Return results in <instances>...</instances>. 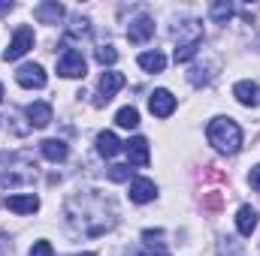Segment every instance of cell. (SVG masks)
I'll list each match as a JSON object with an SVG mask.
<instances>
[{"label":"cell","mask_w":260,"mask_h":256,"mask_svg":"<svg viewBox=\"0 0 260 256\" xmlns=\"http://www.w3.org/2000/svg\"><path fill=\"white\" fill-rule=\"evenodd\" d=\"M209 142L221 151V154H236L242 148V130L233 118H215L209 124Z\"/></svg>","instance_id":"cell-1"},{"label":"cell","mask_w":260,"mask_h":256,"mask_svg":"<svg viewBox=\"0 0 260 256\" xmlns=\"http://www.w3.org/2000/svg\"><path fill=\"white\" fill-rule=\"evenodd\" d=\"M203 46V24L200 21H182L176 27V64H188Z\"/></svg>","instance_id":"cell-2"},{"label":"cell","mask_w":260,"mask_h":256,"mask_svg":"<svg viewBox=\"0 0 260 256\" xmlns=\"http://www.w3.org/2000/svg\"><path fill=\"white\" fill-rule=\"evenodd\" d=\"M30 49H34V30H30L27 24H21V27L15 30V36H12L9 49L3 52V61H18V58H24Z\"/></svg>","instance_id":"cell-3"},{"label":"cell","mask_w":260,"mask_h":256,"mask_svg":"<svg viewBox=\"0 0 260 256\" xmlns=\"http://www.w3.org/2000/svg\"><path fill=\"white\" fill-rule=\"evenodd\" d=\"M85 58H82V52H76V49H64L61 52V58H58V72L64 75V78H82L85 75Z\"/></svg>","instance_id":"cell-4"},{"label":"cell","mask_w":260,"mask_h":256,"mask_svg":"<svg viewBox=\"0 0 260 256\" xmlns=\"http://www.w3.org/2000/svg\"><path fill=\"white\" fill-rule=\"evenodd\" d=\"M148 109L154 118H170L176 112V97L167 91V88H157L151 97H148Z\"/></svg>","instance_id":"cell-5"},{"label":"cell","mask_w":260,"mask_h":256,"mask_svg":"<svg viewBox=\"0 0 260 256\" xmlns=\"http://www.w3.org/2000/svg\"><path fill=\"white\" fill-rule=\"evenodd\" d=\"M121 88H124V75H121V72H112V69H109V72H103V75H100V84H97V94H100L97 106L109 103Z\"/></svg>","instance_id":"cell-6"},{"label":"cell","mask_w":260,"mask_h":256,"mask_svg":"<svg viewBox=\"0 0 260 256\" xmlns=\"http://www.w3.org/2000/svg\"><path fill=\"white\" fill-rule=\"evenodd\" d=\"M15 81L21 84V88H27V91H40V88H46V72H43V66L40 64H24L18 72H15Z\"/></svg>","instance_id":"cell-7"},{"label":"cell","mask_w":260,"mask_h":256,"mask_svg":"<svg viewBox=\"0 0 260 256\" xmlns=\"http://www.w3.org/2000/svg\"><path fill=\"white\" fill-rule=\"evenodd\" d=\"M154 36V21L148 18V15H139V18H133L127 27V39L130 42H136V46H142V42H148Z\"/></svg>","instance_id":"cell-8"},{"label":"cell","mask_w":260,"mask_h":256,"mask_svg":"<svg viewBox=\"0 0 260 256\" xmlns=\"http://www.w3.org/2000/svg\"><path fill=\"white\" fill-rule=\"evenodd\" d=\"M233 97H236L242 106L257 109L260 106V84H254V81H236V84H233Z\"/></svg>","instance_id":"cell-9"},{"label":"cell","mask_w":260,"mask_h":256,"mask_svg":"<svg viewBox=\"0 0 260 256\" xmlns=\"http://www.w3.org/2000/svg\"><path fill=\"white\" fill-rule=\"evenodd\" d=\"M34 18H37L40 24H58V21L64 18V6H61L58 0H46V3H40V6L34 9Z\"/></svg>","instance_id":"cell-10"},{"label":"cell","mask_w":260,"mask_h":256,"mask_svg":"<svg viewBox=\"0 0 260 256\" xmlns=\"http://www.w3.org/2000/svg\"><path fill=\"white\" fill-rule=\"evenodd\" d=\"M3 205H6L9 211H15V214H34V211L40 208V199H37L34 193H21V196H6Z\"/></svg>","instance_id":"cell-11"},{"label":"cell","mask_w":260,"mask_h":256,"mask_svg":"<svg viewBox=\"0 0 260 256\" xmlns=\"http://www.w3.org/2000/svg\"><path fill=\"white\" fill-rule=\"evenodd\" d=\"M154 196H157V184L148 181V178H136V181L130 184V202H136V205H145V202H151Z\"/></svg>","instance_id":"cell-12"},{"label":"cell","mask_w":260,"mask_h":256,"mask_svg":"<svg viewBox=\"0 0 260 256\" xmlns=\"http://www.w3.org/2000/svg\"><path fill=\"white\" fill-rule=\"evenodd\" d=\"M124 151L133 166H148V142L142 136H133L130 142H124Z\"/></svg>","instance_id":"cell-13"},{"label":"cell","mask_w":260,"mask_h":256,"mask_svg":"<svg viewBox=\"0 0 260 256\" xmlns=\"http://www.w3.org/2000/svg\"><path fill=\"white\" fill-rule=\"evenodd\" d=\"M24 112H27L30 127H49L52 124V106L49 103H30Z\"/></svg>","instance_id":"cell-14"},{"label":"cell","mask_w":260,"mask_h":256,"mask_svg":"<svg viewBox=\"0 0 260 256\" xmlns=\"http://www.w3.org/2000/svg\"><path fill=\"white\" fill-rule=\"evenodd\" d=\"M236 229H239V235H245V238H251V232L257 229V211H254L251 205H242V208H239V214H236Z\"/></svg>","instance_id":"cell-15"},{"label":"cell","mask_w":260,"mask_h":256,"mask_svg":"<svg viewBox=\"0 0 260 256\" xmlns=\"http://www.w3.org/2000/svg\"><path fill=\"white\" fill-rule=\"evenodd\" d=\"M40 151H43V157L52 160V163H64L67 154H70L67 142H61V139H46V142H40Z\"/></svg>","instance_id":"cell-16"},{"label":"cell","mask_w":260,"mask_h":256,"mask_svg":"<svg viewBox=\"0 0 260 256\" xmlns=\"http://www.w3.org/2000/svg\"><path fill=\"white\" fill-rule=\"evenodd\" d=\"M118 151H121V142H118V136H115V133H109V130H106V133H100V136H97V154H100V157H106V160H109V157H115Z\"/></svg>","instance_id":"cell-17"},{"label":"cell","mask_w":260,"mask_h":256,"mask_svg":"<svg viewBox=\"0 0 260 256\" xmlns=\"http://www.w3.org/2000/svg\"><path fill=\"white\" fill-rule=\"evenodd\" d=\"M136 64L142 66L145 72H164L167 69V58H164V52H142L136 58Z\"/></svg>","instance_id":"cell-18"},{"label":"cell","mask_w":260,"mask_h":256,"mask_svg":"<svg viewBox=\"0 0 260 256\" xmlns=\"http://www.w3.org/2000/svg\"><path fill=\"white\" fill-rule=\"evenodd\" d=\"M115 124L124 130H136L139 127V112L133 109V106H124V109H118V115H115Z\"/></svg>","instance_id":"cell-19"},{"label":"cell","mask_w":260,"mask_h":256,"mask_svg":"<svg viewBox=\"0 0 260 256\" xmlns=\"http://www.w3.org/2000/svg\"><path fill=\"white\" fill-rule=\"evenodd\" d=\"M233 12H236V9H233V3H227V0H221V3L212 6V18H215L218 24H227V21L233 18Z\"/></svg>","instance_id":"cell-20"},{"label":"cell","mask_w":260,"mask_h":256,"mask_svg":"<svg viewBox=\"0 0 260 256\" xmlns=\"http://www.w3.org/2000/svg\"><path fill=\"white\" fill-rule=\"evenodd\" d=\"M106 178L115 181V184H124V181H130V166H109L106 169Z\"/></svg>","instance_id":"cell-21"},{"label":"cell","mask_w":260,"mask_h":256,"mask_svg":"<svg viewBox=\"0 0 260 256\" xmlns=\"http://www.w3.org/2000/svg\"><path fill=\"white\" fill-rule=\"evenodd\" d=\"M94 55H97V61H100L103 66H112L115 61H118V52H115L112 46H100V49H97Z\"/></svg>","instance_id":"cell-22"},{"label":"cell","mask_w":260,"mask_h":256,"mask_svg":"<svg viewBox=\"0 0 260 256\" xmlns=\"http://www.w3.org/2000/svg\"><path fill=\"white\" fill-rule=\"evenodd\" d=\"M70 36H88L91 33V24H88V18H73V24H70V30H67Z\"/></svg>","instance_id":"cell-23"},{"label":"cell","mask_w":260,"mask_h":256,"mask_svg":"<svg viewBox=\"0 0 260 256\" xmlns=\"http://www.w3.org/2000/svg\"><path fill=\"white\" fill-rule=\"evenodd\" d=\"M30 256H55V250H52L49 241H37V244L30 247Z\"/></svg>","instance_id":"cell-24"},{"label":"cell","mask_w":260,"mask_h":256,"mask_svg":"<svg viewBox=\"0 0 260 256\" xmlns=\"http://www.w3.org/2000/svg\"><path fill=\"white\" fill-rule=\"evenodd\" d=\"M248 181H251V187H254V190L260 193V166H254V169H251V175H248Z\"/></svg>","instance_id":"cell-25"},{"label":"cell","mask_w":260,"mask_h":256,"mask_svg":"<svg viewBox=\"0 0 260 256\" xmlns=\"http://www.w3.org/2000/svg\"><path fill=\"white\" fill-rule=\"evenodd\" d=\"M12 9V3H0V12H9Z\"/></svg>","instance_id":"cell-26"},{"label":"cell","mask_w":260,"mask_h":256,"mask_svg":"<svg viewBox=\"0 0 260 256\" xmlns=\"http://www.w3.org/2000/svg\"><path fill=\"white\" fill-rule=\"evenodd\" d=\"M136 256H167V253H136Z\"/></svg>","instance_id":"cell-27"},{"label":"cell","mask_w":260,"mask_h":256,"mask_svg":"<svg viewBox=\"0 0 260 256\" xmlns=\"http://www.w3.org/2000/svg\"><path fill=\"white\" fill-rule=\"evenodd\" d=\"M0 100H3V84H0Z\"/></svg>","instance_id":"cell-28"},{"label":"cell","mask_w":260,"mask_h":256,"mask_svg":"<svg viewBox=\"0 0 260 256\" xmlns=\"http://www.w3.org/2000/svg\"><path fill=\"white\" fill-rule=\"evenodd\" d=\"M82 256H94V253H82Z\"/></svg>","instance_id":"cell-29"}]
</instances>
